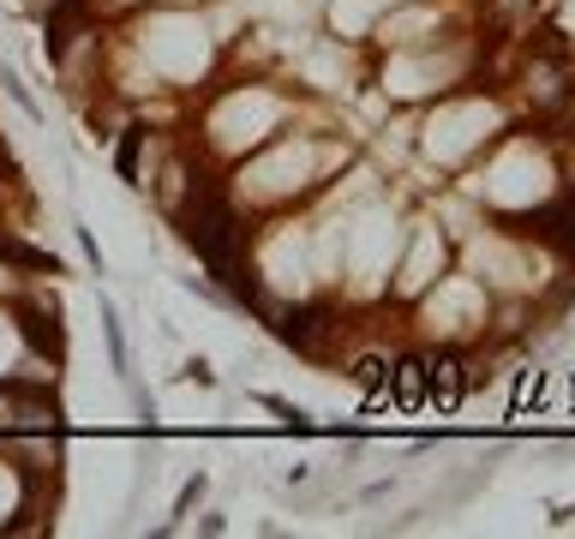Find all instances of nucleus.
<instances>
[{
  "label": "nucleus",
  "mask_w": 575,
  "mask_h": 539,
  "mask_svg": "<svg viewBox=\"0 0 575 539\" xmlns=\"http://www.w3.org/2000/svg\"><path fill=\"white\" fill-rule=\"evenodd\" d=\"M84 24H91V0H55V12H48V36H43V48H48L55 67H67V55H72V43H79Z\"/></svg>",
  "instance_id": "1"
},
{
  "label": "nucleus",
  "mask_w": 575,
  "mask_h": 539,
  "mask_svg": "<svg viewBox=\"0 0 575 539\" xmlns=\"http://www.w3.org/2000/svg\"><path fill=\"white\" fill-rule=\"evenodd\" d=\"M419 371H426V395H432L438 408H456V402L468 395V366H462L456 354H432Z\"/></svg>",
  "instance_id": "2"
},
{
  "label": "nucleus",
  "mask_w": 575,
  "mask_h": 539,
  "mask_svg": "<svg viewBox=\"0 0 575 539\" xmlns=\"http://www.w3.org/2000/svg\"><path fill=\"white\" fill-rule=\"evenodd\" d=\"M102 342H108V366H114V378L133 390V348H126V330H120V312H114V300H102Z\"/></svg>",
  "instance_id": "3"
},
{
  "label": "nucleus",
  "mask_w": 575,
  "mask_h": 539,
  "mask_svg": "<svg viewBox=\"0 0 575 539\" xmlns=\"http://www.w3.org/2000/svg\"><path fill=\"white\" fill-rule=\"evenodd\" d=\"M271 330H276V336H283V342H288V348L312 354V348H318V336H324L330 324H324V312H283V318H276Z\"/></svg>",
  "instance_id": "4"
},
{
  "label": "nucleus",
  "mask_w": 575,
  "mask_h": 539,
  "mask_svg": "<svg viewBox=\"0 0 575 539\" xmlns=\"http://www.w3.org/2000/svg\"><path fill=\"white\" fill-rule=\"evenodd\" d=\"M145 126H126L120 133V150H114V169H120V180L126 186H145V180H138V150H145Z\"/></svg>",
  "instance_id": "5"
},
{
  "label": "nucleus",
  "mask_w": 575,
  "mask_h": 539,
  "mask_svg": "<svg viewBox=\"0 0 575 539\" xmlns=\"http://www.w3.org/2000/svg\"><path fill=\"white\" fill-rule=\"evenodd\" d=\"M204 485H210V480H204V473H192V480L181 485V497H174V509H169V521H162V528H157V534H174V528H181V521L192 516V509H198V497H204Z\"/></svg>",
  "instance_id": "6"
},
{
  "label": "nucleus",
  "mask_w": 575,
  "mask_h": 539,
  "mask_svg": "<svg viewBox=\"0 0 575 539\" xmlns=\"http://www.w3.org/2000/svg\"><path fill=\"white\" fill-rule=\"evenodd\" d=\"M0 259H12V264H31V270H55V276H60V264L48 259V252L24 246V240H12V234H0Z\"/></svg>",
  "instance_id": "7"
},
{
  "label": "nucleus",
  "mask_w": 575,
  "mask_h": 539,
  "mask_svg": "<svg viewBox=\"0 0 575 539\" xmlns=\"http://www.w3.org/2000/svg\"><path fill=\"white\" fill-rule=\"evenodd\" d=\"M0 90H7V96L19 102V108L31 114V121H43V102L31 96V84H24V79H19V72H12V67H0Z\"/></svg>",
  "instance_id": "8"
},
{
  "label": "nucleus",
  "mask_w": 575,
  "mask_h": 539,
  "mask_svg": "<svg viewBox=\"0 0 575 539\" xmlns=\"http://www.w3.org/2000/svg\"><path fill=\"white\" fill-rule=\"evenodd\" d=\"M258 402H264V408H271V414H276V420H283V426H288V432H312V414H306V408H294V402H283V395H271V390H264V395H258Z\"/></svg>",
  "instance_id": "9"
},
{
  "label": "nucleus",
  "mask_w": 575,
  "mask_h": 539,
  "mask_svg": "<svg viewBox=\"0 0 575 539\" xmlns=\"http://www.w3.org/2000/svg\"><path fill=\"white\" fill-rule=\"evenodd\" d=\"M72 240H79V252H84V264H91V276H102V270H108V264H102V246H96V234H91V228H72Z\"/></svg>",
  "instance_id": "10"
},
{
  "label": "nucleus",
  "mask_w": 575,
  "mask_h": 539,
  "mask_svg": "<svg viewBox=\"0 0 575 539\" xmlns=\"http://www.w3.org/2000/svg\"><path fill=\"white\" fill-rule=\"evenodd\" d=\"M181 378H186V383H198V390H216V371H210V359H198V354L186 359V371H181Z\"/></svg>",
  "instance_id": "11"
},
{
  "label": "nucleus",
  "mask_w": 575,
  "mask_h": 539,
  "mask_svg": "<svg viewBox=\"0 0 575 539\" xmlns=\"http://www.w3.org/2000/svg\"><path fill=\"white\" fill-rule=\"evenodd\" d=\"M383 371H390L383 359H354V383H366V390H378V383H383Z\"/></svg>",
  "instance_id": "12"
},
{
  "label": "nucleus",
  "mask_w": 575,
  "mask_h": 539,
  "mask_svg": "<svg viewBox=\"0 0 575 539\" xmlns=\"http://www.w3.org/2000/svg\"><path fill=\"white\" fill-rule=\"evenodd\" d=\"M198 534H228V516H222V509H210V516L198 521Z\"/></svg>",
  "instance_id": "13"
}]
</instances>
